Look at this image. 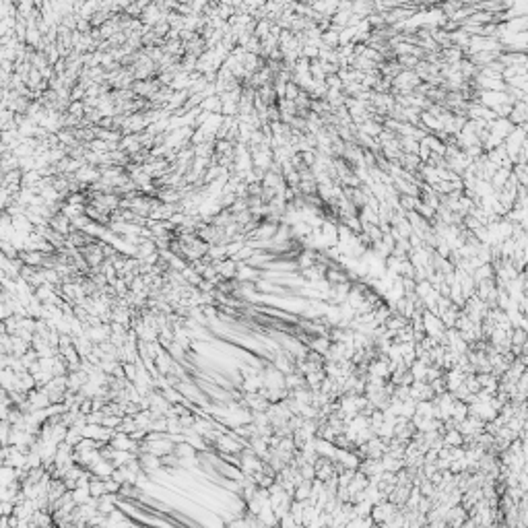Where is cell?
I'll return each mask as SVG.
<instances>
[{
  "label": "cell",
  "mask_w": 528,
  "mask_h": 528,
  "mask_svg": "<svg viewBox=\"0 0 528 528\" xmlns=\"http://www.w3.org/2000/svg\"><path fill=\"white\" fill-rule=\"evenodd\" d=\"M421 320H423V330H425V334L431 336V338H436L438 343H442V336H444V332H446V326H444L442 318H440L438 314L429 312V309H423V312H421Z\"/></svg>",
  "instance_id": "cell-1"
},
{
  "label": "cell",
  "mask_w": 528,
  "mask_h": 528,
  "mask_svg": "<svg viewBox=\"0 0 528 528\" xmlns=\"http://www.w3.org/2000/svg\"><path fill=\"white\" fill-rule=\"evenodd\" d=\"M396 508H398V506H394L392 502L382 500V502H378V504L371 506L369 516H371V520H374V524H384V522L396 512Z\"/></svg>",
  "instance_id": "cell-2"
},
{
  "label": "cell",
  "mask_w": 528,
  "mask_h": 528,
  "mask_svg": "<svg viewBox=\"0 0 528 528\" xmlns=\"http://www.w3.org/2000/svg\"><path fill=\"white\" fill-rule=\"evenodd\" d=\"M332 460L336 464H340L343 469H357L359 462H361V458L355 450H345V448H336V454H334Z\"/></svg>",
  "instance_id": "cell-3"
},
{
  "label": "cell",
  "mask_w": 528,
  "mask_h": 528,
  "mask_svg": "<svg viewBox=\"0 0 528 528\" xmlns=\"http://www.w3.org/2000/svg\"><path fill=\"white\" fill-rule=\"evenodd\" d=\"M215 270L221 278H235V270H237V262L233 258H223V260H215Z\"/></svg>",
  "instance_id": "cell-4"
},
{
  "label": "cell",
  "mask_w": 528,
  "mask_h": 528,
  "mask_svg": "<svg viewBox=\"0 0 528 528\" xmlns=\"http://www.w3.org/2000/svg\"><path fill=\"white\" fill-rule=\"evenodd\" d=\"M467 518H469V512L460 504H456V506L448 508V512H446V526H462V522Z\"/></svg>",
  "instance_id": "cell-5"
},
{
  "label": "cell",
  "mask_w": 528,
  "mask_h": 528,
  "mask_svg": "<svg viewBox=\"0 0 528 528\" xmlns=\"http://www.w3.org/2000/svg\"><path fill=\"white\" fill-rule=\"evenodd\" d=\"M528 118V108L526 101H514L512 103V112L508 114V120L514 124V126H520V124H526Z\"/></svg>",
  "instance_id": "cell-6"
},
{
  "label": "cell",
  "mask_w": 528,
  "mask_h": 528,
  "mask_svg": "<svg viewBox=\"0 0 528 528\" xmlns=\"http://www.w3.org/2000/svg\"><path fill=\"white\" fill-rule=\"evenodd\" d=\"M369 483V479L361 473V471H355V475H353V479L349 481V485H347V493H349V500L353 498V495H357L359 491H363L365 489V485Z\"/></svg>",
  "instance_id": "cell-7"
},
{
  "label": "cell",
  "mask_w": 528,
  "mask_h": 528,
  "mask_svg": "<svg viewBox=\"0 0 528 528\" xmlns=\"http://www.w3.org/2000/svg\"><path fill=\"white\" fill-rule=\"evenodd\" d=\"M407 324H409V320L402 316V314H398V312H392V314L386 318V322H384V326H386L392 334H394L396 330H400L402 326H407Z\"/></svg>",
  "instance_id": "cell-8"
},
{
  "label": "cell",
  "mask_w": 528,
  "mask_h": 528,
  "mask_svg": "<svg viewBox=\"0 0 528 528\" xmlns=\"http://www.w3.org/2000/svg\"><path fill=\"white\" fill-rule=\"evenodd\" d=\"M309 493H312V481H309V479H303V481L297 483L295 489H293V500L305 502V500H309Z\"/></svg>",
  "instance_id": "cell-9"
},
{
  "label": "cell",
  "mask_w": 528,
  "mask_h": 528,
  "mask_svg": "<svg viewBox=\"0 0 528 528\" xmlns=\"http://www.w3.org/2000/svg\"><path fill=\"white\" fill-rule=\"evenodd\" d=\"M198 108H200L202 112H208V114H221V97H219V95L204 97Z\"/></svg>",
  "instance_id": "cell-10"
},
{
  "label": "cell",
  "mask_w": 528,
  "mask_h": 528,
  "mask_svg": "<svg viewBox=\"0 0 528 528\" xmlns=\"http://www.w3.org/2000/svg\"><path fill=\"white\" fill-rule=\"evenodd\" d=\"M442 440H444V446H448V448H452V446H462V433H460L456 427H452V429H446V431L442 433Z\"/></svg>",
  "instance_id": "cell-11"
},
{
  "label": "cell",
  "mask_w": 528,
  "mask_h": 528,
  "mask_svg": "<svg viewBox=\"0 0 528 528\" xmlns=\"http://www.w3.org/2000/svg\"><path fill=\"white\" fill-rule=\"evenodd\" d=\"M301 386H305L303 374H299V371H289V374H285V388L287 390H295V388H301Z\"/></svg>",
  "instance_id": "cell-12"
},
{
  "label": "cell",
  "mask_w": 528,
  "mask_h": 528,
  "mask_svg": "<svg viewBox=\"0 0 528 528\" xmlns=\"http://www.w3.org/2000/svg\"><path fill=\"white\" fill-rule=\"evenodd\" d=\"M469 415V405L467 402H462V400H458L456 398V402H454V407H452V413H450V417L456 421V423H460L464 417Z\"/></svg>",
  "instance_id": "cell-13"
},
{
  "label": "cell",
  "mask_w": 528,
  "mask_h": 528,
  "mask_svg": "<svg viewBox=\"0 0 528 528\" xmlns=\"http://www.w3.org/2000/svg\"><path fill=\"white\" fill-rule=\"evenodd\" d=\"M320 40H322V44L328 46V48H338V29L328 27L326 31H322Z\"/></svg>",
  "instance_id": "cell-14"
},
{
  "label": "cell",
  "mask_w": 528,
  "mask_h": 528,
  "mask_svg": "<svg viewBox=\"0 0 528 528\" xmlns=\"http://www.w3.org/2000/svg\"><path fill=\"white\" fill-rule=\"evenodd\" d=\"M491 276H493V266H491V262H489V264H479V266L473 270L475 283H477V281H485V278H491Z\"/></svg>",
  "instance_id": "cell-15"
},
{
  "label": "cell",
  "mask_w": 528,
  "mask_h": 528,
  "mask_svg": "<svg viewBox=\"0 0 528 528\" xmlns=\"http://www.w3.org/2000/svg\"><path fill=\"white\" fill-rule=\"evenodd\" d=\"M512 173L518 180L520 186L528 184V171H526V163H512Z\"/></svg>",
  "instance_id": "cell-16"
},
{
  "label": "cell",
  "mask_w": 528,
  "mask_h": 528,
  "mask_svg": "<svg viewBox=\"0 0 528 528\" xmlns=\"http://www.w3.org/2000/svg\"><path fill=\"white\" fill-rule=\"evenodd\" d=\"M299 475H301L303 479L314 481V479H316V469H314V464H312V462H303L301 467H299Z\"/></svg>",
  "instance_id": "cell-17"
},
{
  "label": "cell",
  "mask_w": 528,
  "mask_h": 528,
  "mask_svg": "<svg viewBox=\"0 0 528 528\" xmlns=\"http://www.w3.org/2000/svg\"><path fill=\"white\" fill-rule=\"evenodd\" d=\"M299 91H301V89L297 87V83L289 81V83L285 85V99H291V101H293V99L299 95Z\"/></svg>",
  "instance_id": "cell-18"
},
{
  "label": "cell",
  "mask_w": 528,
  "mask_h": 528,
  "mask_svg": "<svg viewBox=\"0 0 528 528\" xmlns=\"http://www.w3.org/2000/svg\"><path fill=\"white\" fill-rule=\"evenodd\" d=\"M120 423H122V415H103V421H101V425H105L110 429H116Z\"/></svg>",
  "instance_id": "cell-19"
},
{
  "label": "cell",
  "mask_w": 528,
  "mask_h": 528,
  "mask_svg": "<svg viewBox=\"0 0 528 528\" xmlns=\"http://www.w3.org/2000/svg\"><path fill=\"white\" fill-rule=\"evenodd\" d=\"M278 524H281V526H297V522L293 520V516H291L289 512H287V514H283L281 518H278Z\"/></svg>",
  "instance_id": "cell-20"
}]
</instances>
